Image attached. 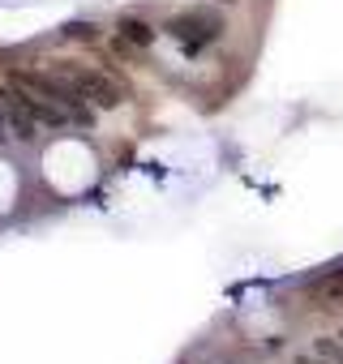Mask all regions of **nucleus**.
Returning a JSON list of instances; mask_svg holds the SVG:
<instances>
[{"instance_id": "nucleus-5", "label": "nucleus", "mask_w": 343, "mask_h": 364, "mask_svg": "<svg viewBox=\"0 0 343 364\" xmlns=\"http://www.w3.org/2000/svg\"><path fill=\"white\" fill-rule=\"evenodd\" d=\"M60 39L65 43H95L99 35H95V22H65L60 26Z\"/></svg>"}, {"instance_id": "nucleus-4", "label": "nucleus", "mask_w": 343, "mask_h": 364, "mask_svg": "<svg viewBox=\"0 0 343 364\" xmlns=\"http://www.w3.org/2000/svg\"><path fill=\"white\" fill-rule=\"evenodd\" d=\"M107 52H112L116 60H125V65H142V60H146V52H142V48H133L129 39H120L116 31L107 35Z\"/></svg>"}, {"instance_id": "nucleus-2", "label": "nucleus", "mask_w": 343, "mask_h": 364, "mask_svg": "<svg viewBox=\"0 0 343 364\" xmlns=\"http://www.w3.org/2000/svg\"><path fill=\"white\" fill-rule=\"evenodd\" d=\"M52 65L86 95V103H90L95 112H116V107L129 103V86H125L116 73L95 69V65H78V60H52Z\"/></svg>"}, {"instance_id": "nucleus-1", "label": "nucleus", "mask_w": 343, "mask_h": 364, "mask_svg": "<svg viewBox=\"0 0 343 364\" xmlns=\"http://www.w3.org/2000/svg\"><path fill=\"white\" fill-rule=\"evenodd\" d=\"M163 35H172L185 52H206L211 43H219L228 35V18L215 5H189V9L167 14Z\"/></svg>"}, {"instance_id": "nucleus-3", "label": "nucleus", "mask_w": 343, "mask_h": 364, "mask_svg": "<svg viewBox=\"0 0 343 364\" xmlns=\"http://www.w3.org/2000/svg\"><path fill=\"white\" fill-rule=\"evenodd\" d=\"M112 31H116L120 39H129L133 48H142V52H150V48L159 43V35H163V26H154V22H150L146 14H137V9H125V14H116Z\"/></svg>"}, {"instance_id": "nucleus-6", "label": "nucleus", "mask_w": 343, "mask_h": 364, "mask_svg": "<svg viewBox=\"0 0 343 364\" xmlns=\"http://www.w3.org/2000/svg\"><path fill=\"white\" fill-rule=\"evenodd\" d=\"M219 5H241V0H219Z\"/></svg>"}]
</instances>
